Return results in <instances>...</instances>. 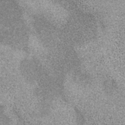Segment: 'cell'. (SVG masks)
I'll use <instances>...</instances> for the list:
<instances>
[{
	"instance_id": "obj_1",
	"label": "cell",
	"mask_w": 125,
	"mask_h": 125,
	"mask_svg": "<svg viewBox=\"0 0 125 125\" xmlns=\"http://www.w3.org/2000/svg\"><path fill=\"white\" fill-rule=\"evenodd\" d=\"M70 20L68 28L74 39L78 41L88 39L93 33L94 24L90 19L84 15H78Z\"/></svg>"
},
{
	"instance_id": "obj_2",
	"label": "cell",
	"mask_w": 125,
	"mask_h": 125,
	"mask_svg": "<svg viewBox=\"0 0 125 125\" xmlns=\"http://www.w3.org/2000/svg\"><path fill=\"white\" fill-rule=\"evenodd\" d=\"M23 75L26 76L28 80H36L39 77L40 68L36 62L33 60H27L23 62L22 65Z\"/></svg>"
}]
</instances>
